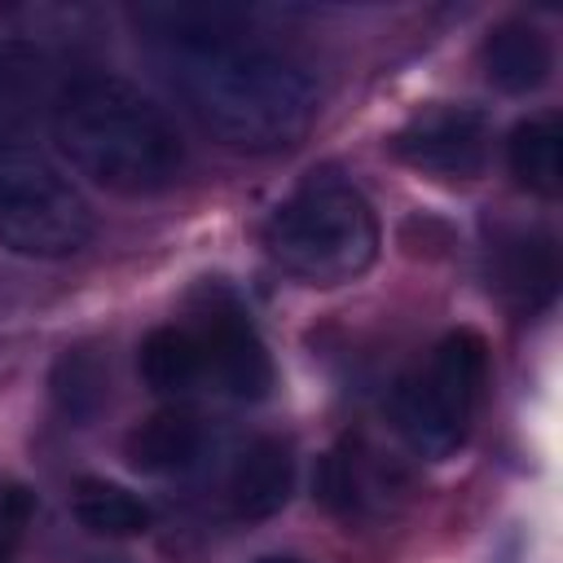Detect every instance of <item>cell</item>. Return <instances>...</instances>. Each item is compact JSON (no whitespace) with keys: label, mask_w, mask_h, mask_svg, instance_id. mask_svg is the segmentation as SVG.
<instances>
[{"label":"cell","mask_w":563,"mask_h":563,"mask_svg":"<svg viewBox=\"0 0 563 563\" xmlns=\"http://www.w3.org/2000/svg\"><path fill=\"white\" fill-rule=\"evenodd\" d=\"M158 53L163 79L189 119L220 145L242 154H277L317 123L312 79L273 48L242 40L246 18L216 4L136 9Z\"/></svg>","instance_id":"cell-1"},{"label":"cell","mask_w":563,"mask_h":563,"mask_svg":"<svg viewBox=\"0 0 563 563\" xmlns=\"http://www.w3.org/2000/svg\"><path fill=\"white\" fill-rule=\"evenodd\" d=\"M53 141L97 189L150 198L180 180L185 136L176 119L119 75H79L53 101Z\"/></svg>","instance_id":"cell-2"},{"label":"cell","mask_w":563,"mask_h":563,"mask_svg":"<svg viewBox=\"0 0 563 563\" xmlns=\"http://www.w3.org/2000/svg\"><path fill=\"white\" fill-rule=\"evenodd\" d=\"M264 251L282 273L308 286H343L374 264L378 216L352 180L312 172L273 207Z\"/></svg>","instance_id":"cell-3"},{"label":"cell","mask_w":563,"mask_h":563,"mask_svg":"<svg viewBox=\"0 0 563 563\" xmlns=\"http://www.w3.org/2000/svg\"><path fill=\"white\" fill-rule=\"evenodd\" d=\"M488 387V343L479 330L462 325L449 330L427 365H418L409 378L391 391V427L422 462H444L466 444V431L475 422V409Z\"/></svg>","instance_id":"cell-4"},{"label":"cell","mask_w":563,"mask_h":563,"mask_svg":"<svg viewBox=\"0 0 563 563\" xmlns=\"http://www.w3.org/2000/svg\"><path fill=\"white\" fill-rule=\"evenodd\" d=\"M92 238L84 194L0 119V246L26 260H66Z\"/></svg>","instance_id":"cell-5"},{"label":"cell","mask_w":563,"mask_h":563,"mask_svg":"<svg viewBox=\"0 0 563 563\" xmlns=\"http://www.w3.org/2000/svg\"><path fill=\"white\" fill-rule=\"evenodd\" d=\"M391 154L413 172L471 180L488 163V119L475 106H427L396 128Z\"/></svg>","instance_id":"cell-6"},{"label":"cell","mask_w":563,"mask_h":563,"mask_svg":"<svg viewBox=\"0 0 563 563\" xmlns=\"http://www.w3.org/2000/svg\"><path fill=\"white\" fill-rule=\"evenodd\" d=\"M198 339L207 352V374L220 383V391H229L233 400H264L273 391V356L233 299L207 308Z\"/></svg>","instance_id":"cell-7"},{"label":"cell","mask_w":563,"mask_h":563,"mask_svg":"<svg viewBox=\"0 0 563 563\" xmlns=\"http://www.w3.org/2000/svg\"><path fill=\"white\" fill-rule=\"evenodd\" d=\"M488 277L515 308H545L559 290V246L545 229H501L488 246Z\"/></svg>","instance_id":"cell-8"},{"label":"cell","mask_w":563,"mask_h":563,"mask_svg":"<svg viewBox=\"0 0 563 563\" xmlns=\"http://www.w3.org/2000/svg\"><path fill=\"white\" fill-rule=\"evenodd\" d=\"M479 66L484 79L506 92V97H528L537 92L550 70H554V44L550 35L528 22V18H501L497 26H488L484 44H479Z\"/></svg>","instance_id":"cell-9"},{"label":"cell","mask_w":563,"mask_h":563,"mask_svg":"<svg viewBox=\"0 0 563 563\" xmlns=\"http://www.w3.org/2000/svg\"><path fill=\"white\" fill-rule=\"evenodd\" d=\"M295 493V449L282 435L251 440L229 471V506L238 519H273Z\"/></svg>","instance_id":"cell-10"},{"label":"cell","mask_w":563,"mask_h":563,"mask_svg":"<svg viewBox=\"0 0 563 563\" xmlns=\"http://www.w3.org/2000/svg\"><path fill=\"white\" fill-rule=\"evenodd\" d=\"M207 449V427L185 409H158L123 435V457L141 475H180Z\"/></svg>","instance_id":"cell-11"},{"label":"cell","mask_w":563,"mask_h":563,"mask_svg":"<svg viewBox=\"0 0 563 563\" xmlns=\"http://www.w3.org/2000/svg\"><path fill=\"white\" fill-rule=\"evenodd\" d=\"M136 369L154 396H185L207 378V352L189 325H154L136 347Z\"/></svg>","instance_id":"cell-12"},{"label":"cell","mask_w":563,"mask_h":563,"mask_svg":"<svg viewBox=\"0 0 563 563\" xmlns=\"http://www.w3.org/2000/svg\"><path fill=\"white\" fill-rule=\"evenodd\" d=\"M506 163L510 176L537 194V198H559L563 189V132H559V114H537L515 123L510 141H506Z\"/></svg>","instance_id":"cell-13"},{"label":"cell","mask_w":563,"mask_h":563,"mask_svg":"<svg viewBox=\"0 0 563 563\" xmlns=\"http://www.w3.org/2000/svg\"><path fill=\"white\" fill-rule=\"evenodd\" d=\"M70 515L92 537H141L150 528V519H154L150 506L136 493H128L123 484L97 479V475L75 479V488H70Z\"/></svg>","instance_id":"cell-14"},{"label":"cell","mask_w":563,"mask_h":563,"mask_svg":"<svg viewBox=\"0 0 563 563\" xmlns=\"http://www.w3.org/2000/svg\"><path fill=\"white\" fill-rule=\"evenodd\" d=\"M48 387H53V405L62 409V418L88 422L106 409L110 374H106L101 356H92L88 347H66L48 374Z\"/></svg>","instance_id":"cell-15"},{"label":"cell","mask_w":563,"mask_h":563,"mask_svg":"<svg viewBox=\"0 0 563 563\" xmlns=\"http://www.w3.org/2000/svg\"><path fill=\"white\" fill-rule=\"evenodd\" d=\"M31 510H35V497L22 484L0 488V563H13L18 537H22L26 519H31Z\"/></svg>","instance_id":"cell-16"},{"label":"cell","mask_w":563,"mask_h":563,"mask_svg":"<svg viewBox=\"0 0 563 563\" xmlns=\"http://www.w3.org/2000/svg\"><path fill=\"white\" fill-rule=\"evenodd\" d=\"M255 563H299V559H282V554H268V559H255Z\"/></svg>","instance_id":"cell-17"}]
</instances>
